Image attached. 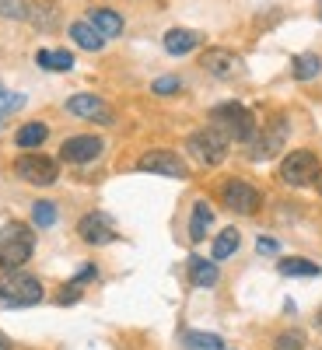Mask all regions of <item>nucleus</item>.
Segmentation results:
<instances>
[{"label": "nucleus", "instance_id": "obj_1", "mask_svg": "<svg viewBox=\"0 0 322 350\" xmlns=\"http://www.w3.org/2000/svg\"><path fill=\"white\" fill-rule=\"evenodd\" d=\"M207 126L224 133L228 144H242L245 148V144L256 137V130H259V120H256V112L245 102L228 98V102H217V105L207 109Z\"/></svg>", "mask_w": 322, "mask_h": 350}, {"label": "nucleus", "instance_id": "obj_2", "mask_svg": "<svg viewBox=\"0 0 322 350\" xmlns=\"http://www.w3.org/2000/svg\"><path fill=\"white\" fill-rule=\"evenodd\" d=\"M32 256H36V228L32 224L28 221L0 224V273L25 270Z\"/></svg>", "mask_w": 322, "mask_h": 350}, {"label": "nucleus", "instance_id": "obj_3", "mask_svg": "<svg viewBox=\"0 0 322 350\" xmlns=\"http://www.w3.org/2000/svg\"><path fill=\"white\" fill-rule=\"evenodd\" d=\"M322 172V158L315 148H291L277 161V183L287 189H312Z\"/></svg>", "mask_w": 322, "mask_h": 350}, {"label": "nucleus", "instance_id": "obj_4", "mask_svg": "<svg viewBox=\"0 0 322 350\" xmlns=\"http://www.w3.org/2000/svg\"><path fill=\"white\" fill-rule=\"evenodd\" d=\"M287 140H291V120H287L284 112H273L270 120L259 123L256 137L245 144V158L256 161V165H259V161H273V158L284 154Z\"/></svg>", "mask_w": 322, "mask_h": 350}, {"label": "nucleus", "instance_id": "obj_5", "mask_svg": "<svg viewBox=\"0 0 322 350\" xmlns=\"http://www.w3.org/2000/svg\"><path fill=\"white\" fill-rule=\"evenodd\" d=\"M46 301V284L36 273H0V308H36Z\"/></svg>", "mask_w": 322, "mask_h": 350}, {"label": "nucleus", "instance_id": "obj_6", "mask_svg": "<svg viewBox=\"0 0 322 350\" xmlns=\"http://www.w3.org/2000/svg\"><path fill=\"white\" fill-rule=\"evenodd\" d=\"M14 179L25 186H36V189H49L60 183V158H49L42 151H21L11 165Z\"/></svg>", "mask_w": 322, "mask_h": 350}, {"label": "nucleus", "instance_id": "obj_7", "mask_svg": "<svg viewBox=\"0 0 322 350\" xmlns=\"http://www.w3.org/2000/svg\"><path fill=\"white\" fill-rule=\"evenodd\" d=\"M183 148H186V154H189L200 168H221V165L228 161V154H231L228 137L217 133L214 126H200V130H193V133L186 137Z\"/></svg>", "mask_w": 322, "mask_h": 350}, {"label": "nucleus", "instance_id": "obj_8", "mask_svg": "<svg viewBox=\"0 0 322 350\" xmlns=\"http://www.w3.org/2000/svg\"><path fill=\"white\" fill-rule=\"evenodd\" d=\"M224 211H231L235 217H256L263 211V203H267V196H263V189L249 179H242V175H231V179L221 183L217 189Z\"/></svg>", "mask_w": 322, "mask_h": 350}, {"label": "nucleus", "instance_id": "obj_9", "mask_svg": "<svg viewBox=\"0 0 322 350\" xmlns=\"http://www.w3.org/2000/svg\"><path fill=\"white\" fill-rule=\"evenodd\" d=\"M133 168L144 172V175H158V179H179V183L189 179L186 158L175 154V151H168V148H148V151L133 161Z\"/></svg>", "mask_w": 322, "mask_h": 350}, {"label": "nucleus", "instance_id": "obj_10", "mask_svg": "<svg viewBox=\"0 0 322 350\" xmlns=\"http://www.w3.org/2000/svg\"><path fill=\"white\" fill-rule=\"evenodd\" d=\"M74 231H77V239H81L84 245H92V249H105V245H112V242H120V228H116V221H112L105 211H88V214H81L77 224H74Z\"/></svg>", "mask_w": 322, "mask_h": 350}, {"label": "nucleus", "instance_id": "obj_11", "mask_svg": "<svg viewBox=\"0 0 322 350\" xmlns=\"http://www.w3.org/2000/svg\"><path fill=\"white\" fill-rule=\"evenodd\" d=\"M102 154H105V137L98 133H74L60 144V165L84 168V165H95Z\"/></svg>", "mask_w": 322, "mask_h": 350}, {"label": "nucleus", "instance_id": "obj_12", "mask_svg": "<svg viewBox=\"0 0 322 350\" xmlns=\"http://www.w3.org/2000/svg\"><path fill=\"white\" fill-rule=\"evenodd\" d=\"M64 109L74 116V120L95 123V126H112V123H116L112 105H109L102 95H95V92H77V95H70V98L64 102Z\"/></svg>", "mask_w": 322, "mask_h": 350}, {"label": "nucleus", "instance_id": "obj_13", "mask_svg": "<svg viewBox=\"0 0 322 350\" xmlns=\"http://www.w3.org/2000/svg\"><path fill=\"white\" fill-rule=\"evenodd\" d=\"M200 67L203 74H211L217 81H231V77H239L245 67H242V56L235 49H224V46H211V49H203L200 56Z\"/></svg>", "mask_w": 322, "mask_h": 350}, {"label": "nucleus", "instance_id": "obj_14", "mask_svg": "<svg viewBox=\"0 0 322 350\" xmlns=\"http://www.w3.org/2000/svg\"><path fill=\"white\" fill-rule=\"evenodd\" d=\"M186 277H189V284L196 287V291H211V287H217V280H221V267L214 259H207V256H189L186 259Z\"/></svg>", "mask_w": 322, "mask_h": 350}, {"label": "nucleus", "instance_id": "obj_15", "mask_svg": "<svg viewBox=\"0 0 322 350\" xmlns=\"http://www.w3.org/2000/svg\"><path fill=\"white\" fill-rule=\"evenodd\" d=\"M211 228H214V207H211V200L196 196V200H193V211H189V224H186L189 242L200 245L203 239L211 235Z\"/></svg>", "mask_w": 322, "mask_h": 350}, {"label": "nucleus", "instance_id": "obj_16", "mask_svg": "<svg viewBox=\"0 0 322 350\" xmlns=\"http://www.w3.org/2000/svg\"><path fill=\"white\" fill-rule=\"evenodd\" d=\"M161 46L168 56H189L203 46V32H196V28H168L161 36Z\"/></svg>", "mask_w": 322, "mask_h": 350}, {"label": "nucleus", "instance_id": "obj_17", "mask_svg": "<svg viewBox=\"0 0 322 350\" xmlns=\"http://www.w3.org/2000/svg\"><path fill=\"white\" fill-rule=\"evenodd\" d=\"M92 280H98V267H95V262H84V267L70 280H64L60 295H56V305H77L84 298V287L92 284Z\"/></svg>", "mask_w": 322, "mask_h": 350}, {"label": "nucleus", "instance_id": "obj_18", "mask_svg": "<svg viewBox=\"0 0 322 350\" xmlns=\"http://www.w3.org/2000/svg\"><path fill=\"white\" fill-rule=\"evenodd\" d=\"M67 36H70V42L77 46V49H84V53H102L105 49V36H98V28L88 21V18H77V21H70L67 25Z\"/></svg>", "mask_w": 322, "mask_h": 350}, {"label": "nucleus", "instance_id": "obj_19", "mask_svg": "<svg viewBox=\"0 0 322 350\" xmlns=\"http://www.w3.org/2000/svg\"><path fill=\"white\" fill-rule=\"evenodd\" d=\"M88 21H92L98 28V36H105V39H120L126 32V18L112 8H92L88 11Z\"/></svg>", "mask_w": 322, "mask_h": 350}, {"label": "nucleus", "instance_id": "obj_20", "mask_svg": "<svg viewBox=\"0 0 322 350\" xmlns=\"http://www.w3.org/2000/svg\"><path fill=\"white\" fill-rule=\"evenodd\" d=\"M242 249V231L235 228V224H228V228H221L217 235H214V242H211V259L214 262H224V259H231Z\"/></svg>", "mask_w": 322, "mask_h": 350}, {"label": "nucleus", "instance_id": "obj_21", "mask_svg": "<svg viewBox=\"0 0 322 350\" xmlns=\"http://www.w3.org/2000/svg\"><path fill=\"white\" fill-rule=\"evenodd\" d=\"M36 64L46 74H70L77 60L70 49H36Z\"/></svg>", "mask_w": 322, "mask_h": 350}, {"label": "nucleus", "instance_id": "obj_22", "mask_svg": "<svg viewBox=\"0 0 322 350\" xmlns=\"http://www.w3.org/2000/svg\"><path fill=\"white\" fill-rule=\"evenodd\" d=\"M46 140H49V126L42 120H28L14 130V148H21V151H36Z\"/></svg>", "mask_w": 322, "mask_h": 350}, {"label": "nucleus", "instance_id": "obj_23", "mask_svg": "<svg viewBox=\"0 0 322 350\" xmlns=\"http://www.w3.org/2000/svg\"><path fill=\"white\" fill-rule=\"evenodd\" d=\"M322 74V56L319 53H295L291 56V77L298 84H308Z\"/></svg>", "mask_w": 322, "mask_h": 350}, {"label": "nucleus", "instance_id": "obj_24", "mask_svg": "<svg viewBox=\"0 0 322 350\" xmlns=\"http://www.w3.org/2000/svg\"><path fill=\"white\" fill-rule=\"evenodd\" d=\"M277 273L280 277H322V267L308 256H284L277 259Z\"/></svg>", "mask_w": 322, "mask_h": 350}, {"label": "nucleus", "instance_id": "obj_25", "mask_svg": "<svg viewBox=\"0 0 322 350\" xmlns=\"http://www.w3.org/2000/svg\"><path fill=\"white\" fill-rule=\"evenodd\" d=\"M183 350H224V336L217 333H203V329H186L179 336Z\"/></svg>", "mask_w": 322, "mask_h": 350}, {"label": "nucleus", "instance_id": "obj_26", "mask_svg": "<svg viewBox=\"0 0 322 350\" xmlns=\"http://www.w3.org/2000/svg\"><path fill=\"white\" fill-rule=\"evenodd\" d=\"M60 221V207H56V200H36L32 203V228L36 231H46Z\"/></svg>", "mask_w": 322, "mask_h": 350}, {"label": "nucleus", "instance_id": "obj_27", "mask_svg": "<svg viewBox=\"0 0 322 350\" xmlns=\"http://www.w3.org/2000/svg\"><path fill=\"white\" fill-rule=\"evenodd\" d=\"M308 347V333L298 329V326H291V329H280L270 343V350H305Z\"/></svg>", "mask_w": 322, "mask_h": 350}, {"label": "nucleus", "instance_id": "obj_28", "mask_svg": "<svg viewBox=\"0 0 322 350\" xmlns=\"http://www.w3.org/2000/svg\"><path fill=\"white\" fill-rule=\"evenodd\" d=\"M183 88H186V81H183L179 74H165V77H155V81H151V95H158V98H175V95H183Z\"/></svg>", "mask_w": 322, "mask_h": 350}, {"label": "nucleus", "instance_id": "obj_29", "mask_svg": "<svg viewBox=\"0 0 322 350\" xmlns=\"http://www.w3.org/2000/svg\"><path fill=\"white\" fill-rule=\"evenodd\" d=\"M25 105H28L25 92H4V98H0V130H4V123L11 120L14 112H21Z\"/></svg>", "mask_w": 322, "mask_h": 350}, {"label": "nucleus", "instance_id": "obj_30", "mask_svg": "<svg viewBox=\"0 0 322 350\" xmlns=\"http://www.w3.org/2000/svg\"><path fill=\"white\" fill-rule=\"evenodd\" d=\"M28 11H32V4H28V0H0V18L28 21Z\"/></svg>", "mask_w": 322, "mask_h": 350}, {"label": "nucleus", "instance_id": "obj_31", "mask_svg": "<svg viewBox=\"0 0 322 350\" xmlns=\"http://www.w3.org/2000/svg\"><path fill=\"white\" fill-rule=\"evenodd\" d=\"M28 21L49 28V25L56 21V8H49V4H32V11H28Z\"/></svg>", "mask_w": 322, "mask_h": 350}, {"label": "nucleus", "instance_id": "obj_32", "mask_svg": "<svg viewBox=\"0 0 322 350\" xmlns=\"http://www.w3.org/2000/svg\"><path fill=\"white\" fill-rule=\"evenodd\" d=\"M256 252H259V256H280V242L270 239V235H259V239H256Z\"/></svg>", "mask_w": 322, "mask_h": 350}, {"label": "nucleus", "instance_id": "obj_33", "mask_svg": "<svg viewBox=\"0 0 322 350\" xmlns=\"http://www.w3.org/2000/svg\"><path fill=\"white\" fill-rule=\"evenodd\" d=\"M0 350H14V343H11V336H4V333H0Z\"/></svg>", "mask_w": 322, "mask_h": 350}, {"label": "nucleus", "instance_id": "obj_34", "mask_svg": "<svg viewBox=\"0 0 322 350\" xmlns=\"http://www.w3.org/2000/svg\"><path fill=\"white\" fill-rule=\"evenodd\" d=\"M315 329H319V333H322V305H319V308H315Z\"/></svg>", "mask_w": 322, "mask_h": 350}, {"label": "nucleus", "instance_id": "obj_35", "mask_svg": "<svg viewBox=\"0 0 322 350\" xmlns=\"http://www.w3.org/2000/svg\"><path fill=\"white\" fill-rule=\"evenodd\" d=\"M315 193H319V200H322V172H319V179H315V186H312Z\"/></svg>", "mask_w": 322, "mask_h": 350}, {"label": "nucleus", "instance_id": "obj_36", "mask_svg": "<svg viewBox=\"0 0 322 350\" xmlns=\"http://www.w3.org/2000/svg\"><path fill=\"white\" fill-rule=\"evenodd\" d=\"M4 92H8V88H4V84H0V98H4Z\"/></svg>", "mask_w": 322, "mask_h": 350}]
</instances>
